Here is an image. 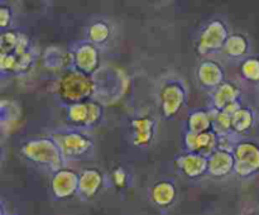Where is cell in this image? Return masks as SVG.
I'll return each mask as SVG.
<instances>
[{"mask_svg":"<svg viewBox=\"0 0 259 215\" xmlns=\"http://www.w3.org/2000/svg\"><path fill=\"white\" fill-rule=\"evenodd\" d=\"M177 168L189 179H200L207 174L209 158L204 154L186 152L176 158Z\"/></svg>","mask_w":259,"mask_h":215,"instance_id":"obj_7","label":"cell"},{"mask_svg":"<svg viewBox=\"0 0 259 215\" xmlns=\"http://www.w3.org/2000/svg\"><path fill=\"white\" fill-rule=\"evenodd\" d=\"M154 119L151 116H141L132 121L133 144L137 147H147L154 137Z\"/></svg>","mask_w":259,"mask_h":215,"instance_id":"obj_12","label":"cell"},{"mask_svg":"<svg viewBox=\"0 0 259 215\" xmlns=\"http://www.w3.org/2000/svg\"><path fill=\"white\" fill-rule=\"evenodd\" d=\"M187 126H189V132H192V133H204V132L212 131V111H194L187 118Z\"/></svg>","mask_w":259,"mask_h":215,"instance_id":"obj_18","label":"cell"},{"mask_svg":"<svg viewBox=\"0 0 259 215\" xmlns=\"http://www.w3.org/2000/svg\"><path fill=\"white\" fill-rule=\"evenodd\" d=\"M78 177L73 169L61 168L53 172L51 179V190L56 199H70L78 191Z\"/></svg>","mask_w":259,"mask_h":215,"instance_id":"obj_6","label":"cell"},{"mask_svg":"<svg viewBox=\"0 0 259 215\" xmlns=\"http://www.w3.org/2000/svg\"><path fill=\"white\" fill-rule=\"evenodd\" d=\"M22 153L30 162L52 172L62 168L63 159H65L57 142L50 138L28 141L22 147Z\"/></svg>","mask_w":259,"mask_h":215,"instance_id":"obj_2","label":"cell"},{"mask_svg":"<svg viewBox=\"0 0 259 215\" xmlns=\"http://www.w3.org/2000/svg\"><path fill=\"white\" fill-rule=\"evenodd\" d=\"M242 75L245 80L259 82V60L248 58L242 65Z\"/></svg>","mask_w":259,"mask_h":215,"instance_id":"obj_22","label":"cell"},{"mask_svg":"<svg viewBox=\"0 0 259 215\" xmlns=\"http://www.w3.org/2000/svg\"><path fill=\"white\" fill-rule=\"evenodd\" d=\"M159 100H161V113L164 118H174L186 101V93H185L184 86L180 82H168L161 89L159 94Z\"/></svg>","mask_w":259,"mask_h":215,"instance_id":"obj_5","label":"cell"},{"mask_svg":"<svg viewBox=\"0 0 259 215\" xmlns=\"http://www.w3.org/2000/svg\"><path fill=\"white\" fill-rule=\"evenodd\" d=\"M212 132L217 133V136L232 133V115L227 111L217 110L212 108Z\"/></svg>","mask_w":259,"mask_h":215,"instance_id":"obj_20","label":"cell"},{"mask_svg":"<svg viewBox=\"0 0 259 215\" xmlns=\"http://www.w3.org/2000/svg\"><path fill=\"white\" fill-rule=\"evenodd\" d=\"M104 184V176L98 168H85L78 177V191L82 199L90 200L99 194Z\"/></svg>","mask_w":259,"mask_h":215,"instance_id":"obj_10","label":"cell"},{"mask_svg":"<svg viewBox=\"0 0 259 215\" xmlns=\"http://www.w3.org/2000/svg\"><path fill=\"white\" fill-rule=\"evenodd\" d=\"M234 134L235 133H229V134H223V136H218V149H223V151H234L235 146L238 144L239 141H234Z\"/></svg>","mask_w":259,"mask_h":215,"instance_id":"obj_25","label":"cell"},{"mask_svg":"<svg viewBox=\"0 0 259 215\" xmlns=\"http://www.w3.org/2000/svg\"><path fill=\"white\" fill-rule=\"evenodd\" d=\"M111 180L116 189H124L128 185V174L123 167H116L111 172Z\"/></svg>","mask_w":259,"mask_h":215,"instance_id":"obj_24","label":"cell"},{"mask_svg":"<svg viewBox=\"0 0 259 215\" xmlns=\"http://www.w3.org/2000/svg\"><path fill=\"white\" fill-rule=\"evenodd\" d=\"M239 96L240 90L235 83L223 82L212 94V106L217 110H225L228 106L238 103Z\"/></svg>","mask_w":259,"mask_h":215,"instance_id":"obj_13","label":"cell"},{"mask_svg":"<svg viewBox=\"0 0 259 215\" xmlns=\"http://www.w3.org/2000/svg\"><path fill=\"white\" fill-rule=\"evenodd\" d=\"M65 158H78L93 151V141L81 132H62L53 136Z\"/></svg>","mask_w":259,"mask_h":215,"instance_id":"obj_4","label":"cell"},{"mask_svg":"<svg viewBox=\"0 0 259 215\" xmlns=\"http://www.w3.org/2000/svg\"><path fill=\"white\" fill-rule=\"evenodd\" d=\"M95 90L96 86L93 78L81 71H70L56 83V93L68 105L91 100Z\"/></svg>","mask_w":259,"mask_h":215,"instance_id":"obj_1","label":"cell"},{"mask_svg":"<svg viewBox=\"0 0 259 215\" xmlns=\"http://www.w3.org/2000/svg\"><path fill=\"white\" fill-rule=\"evenodd\" d=\"M75 62L77 67L80 68L78 71L83 73H91L98 66V52L95 47L90 45H85L81 48H78L76 53Z\"/></svg>","mask_w":259,"mask_h":215,"instance_id":"obj_16","label":"cell"},{"mask_svg":"<svg viewBox=\"0 0 259 215\" xmlns=\"http://www.w3.org/2000/svg\"><path fill=\"white\" fill-rule=\"evenodd\" d=\"M247 39L240 34L233 35L225 43V51H227V53H229L230 56H234V57H239V56L244 55L247 52Z\"/></svg>","mask_w":259,"mask_h":215,"instance_id":"obj_21","label":"cell"},{"mask_svg":"<svg viewBox=\"0 0 259 215\" xmlns=\"http://www.w3.org/2000/svg\"><path fill=\"white\" fill-rule=\"evenodd\" d=\"M227 37V30L224 25L219 22L211 23L209 27L205 29L201 37V51L215 50V48L222 47Z\"/></svg>","mask_w":259,"mask_h":215,"instance_id":"obj_15","label":"cell"},{"mask_svg":"<svg viewBox=\"0 0 259 215\" xmlns=\"http://www.w3.org/2000/svg\"><path fill=\"white\" fill-rule=\"evenodd\" d=\"M185 147L187 152H194L209 157L218 149V136L212 131L204 132V133L187 132L185 136Z\"/></svg>","mask_w":259,"mask_h":215,"instance_id":"obj_8","label":"cell"},{"mask_svg":"<svg viewBox=\"0 0 259 215\" xmlns=\"http://www.w3.org/2000/svg\"><path fill=\"white\" fill-rule=\"evenodd\" d=\"M200 83L206 89H217L224 82V72L215 62H204L197 71Z\"/></svg>","mask_w":259,"mask_h":215,"instance_id":"obj_14","label":"cell"},{"mask_svg":"<svg viewBox=\"0 0 259 215\" xmlns=\"http://www.w3.org/2000/svg\"><path fill=\"white\" fill-rule=\"evenodd\" d=\"M234 174L242 179L254 176L259 172V144L252 141H239L234 151Z\"/></svg>","mask_w":259,"mask_h":215,"instance_id":"obj_3","label":"cell"},{"mask_svg":"<svg viewBox=\"0 0 259 215\" xmlns=\"http://www.w3.org/2000/svg\"><path fill=\"white\" fill-rule=\"evenodd\" d=\"M68 121L75 125L90 126V105L89 101L70 104L67 108Z\"/></svg>","mask_w":259,"mask_h":215,"instance_id":"obj_19","label":"cell"},{"mask_svg":"<svg viewBox=\"0 0 259 215\" xmlns=\"http://www.w3.org/2000/svg\"><path fill=\"white\" fill-rule=\"evenodd\" d=\"M109 35L108 25L104 23H96L90 28V38L94 42H104Z\"/></svg>","mask_w":259,"mask_h":215,"instance_id":"obj_23","label":"cell"},{"mask_svg":"<svg viewBox=\"0 0 259 215\" xmlns=\"http://www.w3.org/2000/svg\"><path fill=\"white\" fill-rule=\"evenodd\" d=\"M254 113L250 108L240 106L239 110L232 116V131L235 134L248 133L254 126Z\"/></svg>","mask_w":259,"mask_h":215,"instance_id":"obj_17","label":"cell"},{"mask_svg":"<svg viewBox=\"0 0 259 215\" xmlns=\"http://www.w3.org/2000/svg\"><path fill=\"white\" fill-rule=\"evenodd\" d=\"M207 174L214 179H224L234 172V154L233 152L217 149L209 157Z\"/></svg>","mask_w":259,"mask_h":215,"instance_id":"obj_9","label":"cell"},{"mask_svg":"<svg viewBox=\"0 0 259 215\" xmlns=\"http://www.w3.org/2000/svg\"><path fill=\"white\" fill-rule=\"evenodd\" d=\"M149 199L156 206L161 207V209L172 206L177 199L176 185L168 180L157 181L149 189Z\"/></svg>","mask_w":259,"mask_h":215,"instance_id":"obj_11","label":"cell"}]
</instances>
